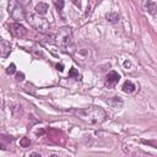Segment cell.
Wrapping results in <instances>:
<instances>
[{
	"label": "cell",
	"instance_id": "1",
	"mask_svg": "<svg viewBox=\"0 0 157 157\" xmlns=\"http://www.w3.org/2000/svg\"><path fill=\"white\" fill-rule=\"evenodd\" d=\"M74 114L77 115L80 119L91 123V124H101L107 119V113L103 108L98 105H88L85 108L75 109Z\"/></svg>",
	"mask_w": 157,
	"mask_h": 157
},
{
	"label": "cell",
	"instance_id": "2",
	"mask_svg": "<svg viewBox=\"0 0 157 157\" xmlns=\"http://www.w3.org/2000/svg\"><path fill=\"white\" fill-rule=\"evenodd\" d=\"M66 50L71 54L74 60L81 65H88L94 60V52L91 47L86 44H71L66 48Z\"/></svg>",
	"mask_w": 157,
	"mask_h": 157
},
{
	"label": "cell",
	"instance_id": "3",
	"mask_svg": "<svg viewBox=\"0 0 157 157\" xmlns=\"http://www.w3.org/2000/svg\"><path fill=\"white\" fill-rule=\"evenodd\" d=\"M26 20L29 23V26L33 27L34 29H37L38 32H40V33H48L49 32V22L47 21V18L42 17L40 15L27 12Z\"/></svg>",
	"mask_w": 157,
	"mask_h": 157
},
{
	"label": "cell",
	"instance_id": "4",
	"mask_svg": "<svg viewBox=\"0 0 157 157\" xmlns=\"http://www.w3.org/2000/svg\"><path fill=\"white\" fill-rule=\"evenodd\" d=\"M55 43L58 47L66 49L69 45L72 44V31L69 26H63L59 28L55 36Z\"/></svg>",
	"mask_w": 157,
	"mask_h": 157
},
{
	"label": "cell",
	"instance_id": "5",
	"mask_svg": "<svg viewBox=\"0 0 157 157\" xmlns=\"http://www.w3.org/2000/svg\"><path fill=\"white\" fill-rule=\"evenodd\" d=\"M7 11L10 17L15 20V22H21L22 20H26V12L23 10V5L17 0H9Z\"/></svg>",
	"mask_w": 157,
	"mask_h": 157
},
{
	"label": "cell",
	"instance_id": "6",
	"mask_svg": "<svg viewBox=\"0 0 157 157\" xmlns=\"http://www.w3.org/2000/svg\"><path fill=\"white\" fill-rule=\"evenodd\" d=\"M7 28L10 31V33L16 37V38H23L26 34H27V29L25 26H22L20 22H13V23H10L7 25Z\"/></svg>",
	"mask_w": 157,
	"mask_h": 157
},
{
	"label": "cell",
	"instance_id": "7",
	"mask_svg": "<svg viewBox=\"0 0 157 157\" xmlns=\"http://www.w3.org/2000/svg\"><path fill=\"white\" fill-rule=\"evenodd\" d=\"M120 80V75L117 71H110L105 76V86L108 87H114Z\"/></svg>",
	"mask_w": 157,
	"mask_h": 157
},
{
	"label": "cell",
	"instance_id": "8",
	"mask_svg": "<svg viewBox=\"0 0 157 157\" xmlns=\"http://www.w3.org/2000/svg\"><path fill=\"white\" fill-rule=\"evenodd\" d=\"M11 53V44L5 39H0V58H7Z\"/></svg>",
	"mask_w": 157,
	"mask_h": 157
},
{
	"label": "cell",
	"instance_id": "9",
	"mask_svg": "<svg viewBox=\"0 0 157 157\" xmlns=\"http://www.w3.org/2000/svg\"><path fill=\"white\" fill-rule=\"evenodd\" d=\"M142 6L152 16L156 15V2L155 1H152V0H142Z\"/></svg>",
	"mask_w": 157,
	"mask_h": 157
},
{
	"label": "cell",
	"instance_id": "10",
	"mask_svg": "<svg viewBox=\"0 0 157 157\" xmlns=\"http://www.w3.org/2000/svg\"><path fill=\"white\" fill-rule=\"evenodd\" d=\"M48 5L45 4V2H39V4H37L36 5V7H34V10H36V12L38 13V15H45L47 13V11H48Z\"/></svg>",
	"mask_w": 157,
	"mask_h": 157
},
{
	"label": "cell",
	"instance_id": "11",
	"mask_svg": "<svg viewBox=\"0 0 157 157\" xmlns=\"http://www.w3.org/2000/svg\"><path fill=\"white\" fill-rule=\"evenodd\" d=\"M121 88H123V91H124L125 93H132V92L136 90V86H135L131 81H125Z\"/></svg>",
	"mask_w": 157,
	"mask_h": 157
},
{
	"label": "cell",
	"instance_id": "12",
	"mask_svg": "<svg viewBox=\"0 0 157 157\" xmlns=\"http://www.w3.org/2000/svg\"><path fill=\"white\" fill-rule=\"evenodd\" d=\"M110 105H112V108H120L121 105H123V101L120 99V97H113L112 99H109V102H108Z\"/></svg>",
	"mask_w": 157,
	"mask_h": 157
},
{
	"label": "cell",
	"instance_id": "13",
	"mask_svg": "<svg viewBox=\"0 0 157 157\" xmlns=\"http://www.w3.org/2000/svg\"><path fill=\"white\" fill-rule=\"evenodd\" d=\"M105 18L108 22H112V23H115L119 21V13L118 12H109L105 15Z\"/></svg>",
	"mask_w": 157,
	"mask_h": 157
},
{
	"label": "cell",
	"instance_id": "14",
	"mask_svg": "<svg viewBox=\"0 0 157 157\" xmlns=\"http://www.w3.org/2000/svg\"><path fill=\"white\" fill-rule=\"evenodd\" d=\"M69 77H74L75 80H80V75H78L77 70H76V69H74V67L69 71Z\"/></svg>",
	"mask_w": 157,
	"mask_h": 157
},
{
	"label": "cell",
	"instance_id": "15",
	"mask_svg": "<svg viewBox=\"0 0 157 157\" xmlns=\"http://www.w3.org/2000/svg\"><path fill=\"white\" fill-rule=\"evenodd\" d=\"M54 4H55V7L58 11H61L64 9V5H65L64 0H54Z\"/></svg>",
	"mask_w": 157,
	"mask_h": 157
},
{
	"label": "cell",
	"instance_id": "16",
	"mask_svg": "<svg viewBox=\"0 0 157 157\" xmlns=\"http://www.w3.org/2000/svg\"><path fill=\"white\" fill-rule=\"evenodd\" d=\"M16 72V66H15V64H10L9 66H7V69H6V74L7 75H12V74H15Z\"/></svg>",
	"mask_w": 157,
	"mask_h": 157
},
{
	"label": "cell",
	"instance_id": "17",
	"mask_svg": "<svg viewBox=\"0 0 157 157\" xmlns=\"http://www.w3.org/2000/svg\"><path fill=\"white\" fill-rule=\"evenodd\" d=\"M20 145H21L22 147H29L31 141H29V139H27V137H22L21 141H20Z\"/></svg>",
	"mask_w": 157,
	"mask_h": 157
},
{
	"label": "cell",
	"instance_id": "18",
	"mask_svg": "<svg viewBox=\"0 0 157 157\" xmlns=\"http://www.w3.org/2000/svg\"><path fill=\"white\" fill-rule=\"evenodd\" d=\"M23 77H25V75H23L22 72H17V74H16V80H17V81H22Z\"/></svg>",
	"mask_w": 157,
	"mask_h": 157
},
{
	"label": "cell",
	"instance_id": "19",
	"mask_svg": "<svg viewBox=\"0 0 157 157\" xmlns=\"http://www.w3.org/2000/svg\"><path fill=\"white\" fill-rule=\"evenodd\" d=\"M20 2H21V4L23 5V6H28V5H29V4L32 2V0H21Z\"/></svg>",
	"mask_w": 157,
	"mask_h": 157
},
{
	"label": "cell",
	"instance_id": "20",
	"mask_svg": "<svg viewBox=\"0 0 157 157\" xmlns=\"http://www.w3.org/2000/svg\"><path fill=\"white\" fill-rule=\"evenodd\" d=\"M71 1H72L76 6H78V7H80V0H71Z\"/></svg>",
	"mask_w": 157,
	"mask_h": 157
},
{
	"label": "cell",
	"instance_id": "21",
	"mask_svg": "<svg viewBox=\"0 0 157 157\" xmlns=\"http://www.w3.org/2000/svg\"><path fill=\"white\" fill-rule=\"evenodd\" d=\"M56 67H58V70H60V71H63V70H64V69H63V65H61V64H60V65L58 64V65H56Z\"/></svg>",
	"mask_w": 157,
	"mask_h": 157
},
{
	"label": "cell",
	"instance_id": "22",
	"mask_svg": "<svg viewBox=\"0 0 157 157\" xmlns=\"http://www.w3.org/2000/svg\"><path fill=\"white\" fill-rule=\"evenodd\" d=\"M0 148H1V150H5V147H4V145H2L1 142H0Z\"/></svg>",
	"mask_w": 157,
	"mask_h": 157
}]
</instances>
